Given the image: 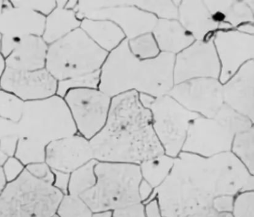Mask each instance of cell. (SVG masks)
<instances>
[{
	"label": "cell",
	"instance_id": "484cf974",
	"mask_svg": "<svg viewBox=\"0 0 254 217\" xmlns=\"http://www.w3.org/2000/svg\"><path fill=\"white\" fill-rule=\"evenodd\" d=\"M230 152L254 176V127L235 136Z\"/></svg>",
	"mask_w": 254,
	"mask_h": 217
},
{
	"label": "cell",
	"instance_id": "8d00e7d4",
	"mask_svg": "<svg viewBox=\"0 0 254 217\" xmlns=\"http://www.w3.org/2000/svg\"><path fill=\"white\" fill-rule=\"evenodd\" d=\"M2 169L6 182L8 183L12 182L21 175L25 169V165L14 156L10 157L4 163Z\"/></svg>",
	"mask_w": 254,
	"mask_h": 217
},
{
	"label": "cell",
	"instance_id": "5bb4252c",
	"mask_svg": "<svg viewBox=\"0 0 254 217\" xmlns=\"http://www.w3.org/2000/svg\"><path fill=\"white\" fill-rule=\"evenodd\" d=\"M0 88L13 94L24 102H34L57 95L58 81L46 68L23 71L6 68Z\"/></svg>",
	"mask_w": 254,
	"mask_h": 217
},
{
	"label": "cell",
	"instance_id": "db71d44e",
	"mask_svg": "<svg viewBox=\"0 0 254 217\" xmlns=\"http://www.w3.org/2000/svg\"><path fill=\"white\" fill-rule=\"evenodd\" d=\"M51 217H60L57 214H55L54 215V216H52Z\"/></svg>",
	"mask_w": 254,
	"mask_h": 217
},
{
	"label": "cell",
	"instance_id": "ee69618b",
	"mask_svg": "<svg viewBox=\"0 0 254 217\" xmlns=\"http://www.w3.org/2000/svg\"><path fill=\"white\" fill-rule=\"evenodd\" d=\"M236 30L249 35H254V23L246 22L238 27Z\"/></svg>",
	"mask_w": 254,
	"mask_h": 217
},
{
	"label": "cell",
	"instance_id": "4fadbf2b",
	"mask_svg": "<svg viewBox=\"0 0 254 217\" xmlns=\"http://www.w3.org/2000/svg\"><path fill=\"white\" fill-rule=\"evenodd\" d=\"M213 42L220 63L219 80L222 84L247 62L254 60V35L236 30H217Z\"/></svg>",
	"mask_w": 254,
	"mask_h": 217
},
{
	"label": "cell",
	"instance_id": "8fae6325",
	"mask_svg": "<svg viewBox=\"0 0 254 217\" xmlns=\"http://www.w3.org/2000/svg\"><path fill=\"white\" fill-rule=\"evenodd\" d=\"M168 95L188 110L206 118L214 117L224 105L222 84L215 78H195L175 84Z\"/></svg>",
	"mask_w": 254,
	"mask_h": 217
},
{
	"label": "cell",
	"instance_id": "44dd1931",
	"mask_svg": "<svg viewBox=\"0 0 254 217\" xmlns=\"http://www.w3.org/2000/svg\"><path fill=\"white\" fill-rule=\"evenodd\" d=\"M161 53L176 55L195 41L178 20H157L152 31Z\"/></svg>",
	"mask_w": 254,
	"mask_h": 217
},
{
	"label": "cell",
	"instance_id": "52a82bcc",
	"mask_svg": "<svg viewBox=\"0 0 254 217\" xmlns=\"http://www.w3.org/2000/svg\"><path fill=\"white\" fill-rule=\"evenodd\" d=\"M108 54L78 28L49 45L46 69L62 81L100 71Z\"/></svg>",
	"mask_w": 254,
	"mask_h": 217
},
{
	"label": "cell",
	"instance_id": "f6af8a7d",
	"mask_svg": "<svg viewBox=\"0 0 254 217\" xmlns=\"http://www.w3.org/2000/svg\"><path fill=\"white\" fill-rule=\"evenodd\" d=\"M219 215L214 209H210L204 210L188 217H219Z\"/></svg>",
	"mask_w": 254,
	"mask_h": 217
},
{
	"label": "cell",
	"instance_id": "d4e9b609",
	"mask_svg": "<svg viewBox=\"0 0 254 217\" xmlns=\"http://www.w3.org/2000/svg\"><path fill=\"white\" fill-rule=\"evenodd\" d=\"M175 158L166 154L146 160L139 164L141 178L156 189L169 176L174 166Z\"/></svg>",
	"mask_w": 254,
	"mask_h": 217
},
{
	"label": "cell",
	"instance_id": "d6986e66",
	"mask_svg": "<svg viewBox=\"0 0 254 217\" xmlns=\"http://www.w3.org/2000/svg\"><path fill=\"white\" fill-rule=\"evenodd\" d=\"M178 20L195 40L212 39L219 30L203 0H182L178 6Z\"/></svg>",
	"mask_w": 254,
	"mask_h": 217
},
{
	"label": "cell",
	"instance_id": "30bf717a",
	"mask_svg": "<svg viewBox=\"0 0 254 217\" xmlns=\"http://www.w3.org/2000/svg\"><path fill=\"white\" fill-rule=\"evenodd\" d=\"M76 132L91 140L103 128L112 98L99 89H73L64 97Z\"/></svg>",
	"mask_w": 254,
	"mask_h": 217
},
{
	"label": "cell",
	"instance_id": "cb8c5ba5",
	"mask_svg": "<svg viewBox=\"0 0 254 217\" xmlns=\"http://www.w3.org/2000/svg\"><path fill=\"white\" fill-rule=\"evenodd\" d=\"M80 28L98 48L107 53L127 40L121 28L109 20L85 18L81 21Z\"/></svg>",
	"mask_w": 254,
	"mask_h": 217
},
{
	"label": "cell",
	"instance_id": "603a6c76",
	"mask_svg": "<svg viewBox=\"0 0 254 217\" xmlns=\"http://www.w3.org/2000/svg\"><path fill=\"white\" fill-rule=\"evenodd\" d=\"M66 3L64 0L56 1V8L46 17L42 38L48 46L80 28L81 21L75 11L64 8Z\"/></svg>",
	"mask_w": 254,
	"mask_h": 217
},
{
	"label": "cell",
	"instance_id": "7bdbcfd3",
	"mask_svg": "<svg viewBox=\"0 0 254 217\" xmlns=\"http://www.w3.org/2000/svg\"><path fill=\"white\" fill-rule=\"evenodd\" d=\"M151 185L148 184L144 180H141L140 185H139V196H140L141 204H144L146 201L151 196L153 191H154Z\"/></svg>",
	"mask_w": 254,
	"mask_h": 217
},
{
	"label": "cell",
	"instance_id": "8992f818",
	"mask_svg": "<svg viewBox=\"0 0 254 217\" xmlns=\"http://www.w3.org/2000/svg\"><path fill=\"white\" fill-rule=\"evenodd\" d=\"M64 196L53 184L38 180L24 169L6 183L0 195V217H51Z\"/></svg>",
	"mask_w": 254,
	"mask_h": 217
},
{
	"label": "cell",
	"instance_id": "ac0fdd59",
	"mask_svg": "<svg viewBox=\"0 0 254 217\" xmlns=\"http://www.w3.org/2000/svg\"><path fill=\"white\" fill-rule=\"evenodd\" d=\"M46 17L30 9L13 6L10 1H3L0 16L1 37L21 39L28 36L42 37Z\"/></svg>",
	"mask_w": 254,
	"mask_h": 217
},
{
	"label": "cell",
	"instance_id": "bcb514c9",
	"mask_svg": "<svg viewBox=\"0 0 254 217\" xmlns=\"http://www.w3.org/2000/svg\"><path fill=\"white\" fill-rule=\"evenodd\" d=\"M6 69L5 58L0 53V82ZM1 89V88H0Z\"/></svg>",
	"mask_w": 254,
	"mask_h": 217
},
{
	"label": "cell",
	"instance_id": "f1b7e54d",
	"mask_svg": "<svg viewBox=\"0 0 254 217\" xmlns=\"http://www.w3.org/2000/svg\"><path fill=\"white\" fill-rule=\"evenodd\" d=\"M137 7L150 13L157 19H178V6L181 1H131Z\"/></svg>",
	"mask_w": 254,
	"mask_h": 217
},
{
	"label": "cell",
	"instance_id": "7402d4cb",
	"mask_svg": "<svg viewBox=\"0 0 254 217\" xmlns=\"http://www.w3.org/2000/svg\"><path fill=\"white\" fill-rule=\"evenodd\" d=\"M213 19L226 24L233 30L246 22L254 23V12L246 1L238 0H203Z\"/></svg>",
	"mask_w": 254,
	"mask_h": 217
},
{
	"label": "cell",
	"instance_id": "d6a6232c",
	"mask_svg": "<svg viewBox=\"0 0 254 217\" xmlns=\"http://www.w3.org/2000/svg\"><path fill=\"white\" fill-rule=\"evenodd\" d=\"M100 71L58 82L57 95L64 98L69 91L78 89H98Z\"/></svg>",
	"mask_w": 254,
	"mask_h": 217
},
{
	"label": "cell",
	"instance_id": "f35d334b",
	"mask_svg": "<svg viewBox=\"0 0 254 217\" xmlns=\"http://www.w3.org/2000/svg\"><path fill=\"white\" fill-rule=\"evenodd\" d=\"M112 217H145L143 205L140 203L112 212Z\"/></svg>",
	"mask_w": 254,
	"mask_h": 217
},
{
	"label": "cell",
	"instance_id": "1f68e13d",
	"mask_svg": "<svg viewBox=\"0 0 254 217\" xmlns=\"http://www.w3.org/2000/svg\"><path fill=\"white\" fill-rule=\"evenodd\" d=\"M56 214L60 217H92L93 212L80 196L63 197Z\"/></svg>",
	"mask_w": 254,
	"mask_h": 217
},
{
	"label": "cell",
	"instance_id": "5b68a950",
	"mask_svg": "<svg viewBox=\"0 0 254 217\" xmlns=\"http://www.w3.org/2000/svg\"><path fill=\"white\" fill-rule=\"evenodd\" d=\"M254 124L224 104L212 118L199 116L190 123L182 152L210 158L230 152L234 137Z\"/></svg>",
	"mask_w": 254,
	"mask_h": 217
},
{
	"label": "cell",
	"instance_id": "60d3db41",
	"mask_svg": "<svg viewBox=\"0 0 254 217\" xmlns=\"http://www.w3.org/2000/svg\"><path fill=\"white\" fill-rule=\"evenodd\" d=\"M143 205L145 217H163L160 204L157 198L152 199Z\"/></svg>",
	"mask_w": 254,
	"mask_h": 217
},
{
	"label": "cell",
	"instance_id": "11a10c76",
	"mask_svg": "<svg viewBox=\"0 0 254 217\" xmlns=\"http://www.w3.org/2000/svg\"><path fill=\"white\" fill-rule=\"evenodd\" d=\"M1 35H0V49H1Z\"/></svg>",
	"mask_w": 254,
	"mask_h": 217
},
{
	"label": "cell",
	"instance_id": "c3c4849f",
	"mask_svg": "<svg viewBox=\"0 0 254 217\" xmlns=\"http://www.w3.org/2000/svg\"><path fill=\"white\" fill-rule=\"evenodd\" d=\"M78 1L77 0H72V1L69 0V1H66L64 8L69 10L75 11L76 6L78 5Z\"/></svg>",
	"mask_w": 254,
	"mask_h": 217
},
{
	"label": "cell",
	"instance_id": "277c9868",
	"mask_svg": "<svg viewBox=\"0 0 254 217\" xmlns=\"http://www.w3.org/2000/svg\"><path fill=\"white\" fill-rule=\"evenodd\" d=\"M95 173V185L80 196L93 213L114 212L141 203L138 189L142 178L139 165L98 162Z\"/></svg>",
	"mask_w": 254,
	"mask_h": 217
},
{
	"label": "cell",
	"instance_id": "4316f807",
	"mask_svg": "<svg viewBox=\"0 0 254 217\" xmlns=\"http://www.w3.org/2000/svg\"><path fill=\"white\" fill-rule=\"evenodd\" d=\"M97 163L91 160L69 174L67 194L80 196L94 187L96 182L95 166Z\"/></svg>",
	"mask_w": 254,
	"mask_h": 217
},
{
	"label": "cell",
	"instance_id": "9a60e30c",
	"mask_svg": "<svg viewBox=\"0 0 254 217\" xmlns=\"http://www.w3.org/2000/svg\"><path fill=\"white\" fill-rule=\"evenodd\" d=\"M85 18L113 22L123 31L127 40L151 33L158 20L154 15L134 6L131 1L124 0H114L113 5L87 13L84 15Z\"/></svg>",
	"mask_w": 254,
	"mask_h": 217
},
{
	"label": "cell",
	"instance_id": "6da1fadb",
	"mask_svg": "<svg viewBox=\"0 0 254 217\" xmlns=\"http://www.w3.org/2000/svg\"><path fill=\"white\" fill-rule=\"evenodd\" d=\"M254 190V176L231 152L204 158L182 152L169 176L144 204L157 198L163 217H188L213 209L217 197Z\"/></svg>",
	"mask_w": 254,
	"mask_h": 217
},
{
	"label": "cell",
	"instance_id": "e0dca14e",
	"mask_svg": "<svg viewBox=\"0 0 254 217\" xmlns=\"http://www.w3.org/2000/svg\"><path fill=\"white\" fill-rule=\"evenodd\" d=\"M224 104L254 124V60L222 84Z\"/></svg>",
	"mask_w": 254,
	"mask_h": 217
},
{
	"label": "cell",
	"instance_id": "7c38bea8",
	"mask_svg": "<svg viewBox=\"0 0 254 217\" xmlns=\"http://www.w3.org/2000/svg\"><path fill=\"white\" fill-rule=\"evenodd\" d=\"M212 39L195 40L188 48L175 55L174 85L195 79H219L220 67Z\"/></svg>",
	"mask_w": 254,
	"mask_h": 217
},
{
	"label": "cell",
	"instance_id": "f5cc1de1",
	"mask_svg": "<svg viewBox=\"0 0 254 217\" xmlns=\"http://www.w3.org/2000/svg\"><path fill=\"white\" fill-rule=\"evenodd\" d=\"M219 217H233L231 214H220Z\"/></svg>",
	"mask_w": 254,
	"mask_h": 217
},
{
	"label": "cell",
	"instance_id": "b9f144b4",
	"mask_svg": "<svg viewBox=\"0 0 254 217\" xmlns=\"http://www.w3.org/2000/svg\"><path fill=\"white\" fill-rule=\"evenodd\" d=\"M53 172L55 174V180L53 183L54 186L62 192L64 195H66L68 193L69 174H70L56 171H53Z\"/></svg>",
	"mask_w": 254,
	"mask_h": 217
},
{
	"label": "cell",
	"instance_id": "3957f363",
	"mask_svg": "<svg viewBox=\"0 0 254 217\" xmlns=\"http://www.w3.org/2000/svg\"><path fill=\"white\" fill-rule=\"evenodd\" d=\"M175 55L161 53L154 59L134 56L127 40L108 54L100 70L98 89L110 98L128 92L160 97L174 86Z\"/></svg>",
	"mask_w": 254,
	"mask_h": 217
},
{
	"label": "cell",
	"instance_id": "7a4b0ae2",
	"mask_svg": "<svg viewBox=\"0 0 254 217\" xmlns=\"http://www.w3.org/2000/svg\"><path fill=\"white\" fill-rule=\"evenodd\" d=\"M90 143L98 162L139 165L165 154L153 129L151 113L135 91L112 98L107 122Z\"/></svg>",
	"mask_w": 254,
	"mask_h": 217
},
{
	"label": "cell",
	"instance_id": "681fc988",
	"mask_svg": "<svg viewBox=\"0 0 254 217\" xmlns=\"http://www.w3.org/2000/svg\"><path fill=\"white\" fill-rule=\"evenodd\" d=\"M92 217H112V212H100L93 213Z\"/></svg>",
	"mask_w": 254,
	"mask_h": 217
},
{
	"label": "cell",
	"instance_id": "836d02e7",
	"mask_svg": "<svg viewBox=\"0 0 254 217\" xmlns=\"http://www.w3.org/2000/svg\"><path fill=\"white\" fill-rule=\"evenodd\" d=\"M233 217H254V190L245 191L234 197Z\"/></svg>",
	"mask_w": 254,
	"mask_h": 217
},
{
	"label": "cell",
	"instance_id": "e575fe53",
	"mask_svg": "<svg viewBox=\"0 0 254 217\" xmlns=\"http://www.w3.org/2000/svg\"><path fill=\"white\" fill-rule=\"evenodd\" d=\"M13 6L30 9L38 14L46 17L50 14L57 6L56 0H43V1H10Z\"/></svg>",
	"mask_w": 254,
	"mask_h": 217
},
{
	"label": "cell",
	"instance_id": "74e56055",
	"mask_svg": "<svg viewBox=\"0 0 254 217\" xmlns=\"http://www.w3.org/2000/svg\"><path fill=\"white\" fill-rule=\"evenodd\" d=\"M234 197L235 196L217 197L213 201V209L219 214H231L233 209Z\"/></svg>",
	"mask_w": 254,
	"mask_h": 217
},
{
	"label": "cell",
	"instance_id": "4dcf8cb0",
	"mask_svg": "<svg viewBox=\"0 0 254 217\" xmlns=\"http://www.w3.org/2000/svg\"><path fill=\"white\" fill-rule=\"evenodd\" d=\"M25 102L10 92L0 89V117L18 123L23 113Z\"/></svg>",
	"mask_w": 254,
	"mask_h": 217
},
{
	"label": "cell",
	"instance_id": "f546056e",
	"mask_svg": "<svg viewBox=\"0 0 254 217\" xmlns=\"http://www.w3.org/2000/svg\"><path fill=\"white\" fill-rule=\"evenodd\" d=\"M127 41L130 51L139 59H154L161 53L152 32L145 33Z\"/></svg>",
	"mask_w": 254,
	"mask_h": 217
},
{
	"label": "cell",
	"instance_id": "7dc6e473",
	"mask_svg": "<svg viewBox=\"0 0 254 217\" xmlns=\"http://www.w3.org/2000/svg\"><path fill=\"white\" fill-rule=\"evenodd\" d=\"M6 183L7 182L4 177L3 169L2 167H0V195L3 192L4 188L5 187Z\"/></svg>",
	"mask_w": 254,
	"mask_h": 217
},
{
	"label": "cell",
	"instance_id": "9c48e42d",
	"mask_svg": "<svg viewBox=\"0 0 254 217\" xmlns=\"http://www.w3.org/2000/svg\"><path fill=\"white\" fill-rule=\"evenodd\" d=\"M139 100L152 115L153 129L165 154L177 158L182 152L190 123L199 115L191 112L170 96L139 94Z\"/></svg>",
	"mask_w": 254,
	"mask_h": 217
},
{
	"label": "cell",
	"instance_id": "ba28073f",
	"mask_svg": "<svg viewBox=\"0 0 254 217\" xmlns=\"http://www.w3.org/2000/svg\"><path fill=\"white\" fill-rule=\"evenodd\" d=\"M17 124L19 137L31 138L46 145L77 133L64 98L57 95L25 102Z\"/></svg>",
	"mask_w": 254,
	"mask_h": 217
},
{
	"label": "cell",
	"instance_id": "d590c367",
	"mask_svg": "<svg viewBox=\"0 0 254 217\" xmlns=\"http://www.w3.org/2000/svg\"><path fill=\"white\" fill-rule=\"evenodd\" d=\"M25 169L31 176L38 180L53 185L55 182V174L45 161L27 165Z\"/></svg>",
	"mask_w": 254,
	"mask_h": 217
},
{
	"label": "cell",
	"instance_id": "ab89813d",
	"mask_svg": "<svg viewBox=\"0 0 254 217\" xmlns=\"http://www.w3.org/2000/svg\"><path fill=\"white\" fill-rule=\"evenodd\" d=\"M13 135H19L17 123L0 117V144L5 138Z\"/></svg>",
	"mask_w": 254,
	"mask_h": 217
},
{
	"label": "cell",
	"instance_id": "2e32d148",
	"mask_svg": "<svg viewBox=\"0 0 254 217\" xmlns=\"http://www.w3.org/2000/svg\"><path fill=\"white\" fill-rule=\"evenodd\" d=\"M93 160L90 140L78 133L53 141L46 147L45 162L53 171L71 174Z\"/></svg>",
	"mask_w": 254,
	"mask_h": 217
},
{
	"label": "cell",
	"instance_id": "83f0119b",
	"mask_svg": "<svg viewBox=\"0 0 254 217\" xmlns=\"http://www.w3.org/2000/svg\"><path fill=\"white\" fill-rule=\"evenodd\" d=\"M46 144L31 138L19 137L14 157L24 165L44 162Z\"/></svg>",
	"mask_w": 254,
	"mask_h": 217
},
{
	"label": "cell",
	"instance_id": "f907efd6",
	"mask_svg": "<svg viewBox=\"0 0 254 217\" xmlns=\"http://www.w3.org/2000/svg\"><path fill=\"white\" fill-rule=\"evenodd\" d=\"M8 157L4 154L3 152L0 151V167H3L6 160H8Z\"/></svg>",
	"mask_w": 254,
	"mask_h": 217
},
{
	"label": "cell",
	"instance_id": "ffe728a7",
	"mask_svg": "<svg viewBox=\"0 0 254 217\" xmlns=\"http://www.w3.org/2000/svg\"><path fill=\"white\" fill-rule=\"evenodd\" d=\"M48 47L42 37H22L12 53L5 58L6 68L23 71L46 68Z\"/></svg>",
	"mask_w": 254,
	"mask_h": 217
},
{
	"label": "cell",
	"instance_id": "816d5d0a",
	"mask_svg": "<svg viewBox=\"0 0 254 217\" xmlns=\"http://www.w3.org/2000/svg\"><path fill=\"white\" fill-rule=\"evenodd\" d=\"M3 8V0H0V16H1Z\"/></svg>",
	"mask_w": 254,
	"mask_h": 217
}]
</instances>
